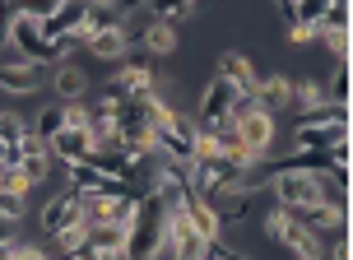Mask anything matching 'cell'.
<instances>
[{
  "mask_svg": "<svg viewBox=\"0 0 353 260\" xmlns=\"http://www.w3.org/2000/svg\"><path fill=\"white\" fill-rule=\"evenodd\" d=\"M65 126V103H47L42 112H37V121H33V135H42V139H52L56 130Z\"/></svg>",
  "mask_w": 353,
  "mask_h": 260,
  "instance_id": "cell-25",
  "label": "cell"
},
{
  "mask_svg": "<svg viewBox=\"0 0 353 260\" xmlns=\"http://www.w3.org/2000/svg\"><path fill=\"white\" fill-rule=\"evenodd\" d=\"M107 88H112V93H154V56H149V52L130 56Z\"/></svg>",
  "mask_w": 353,
  "mask_h": 260,
  "instance_id": "cell-12",
  "label": "cell"
},
{
  "mask_svg": "<svg viewBox=\"0 0 353 260\" xmlns=\"http://www.w3.org/2000/svg\"><path fill=\"white\" fill-rule=\"evenodd\" d=\"M316 37H321L316 23H298V19H293V28H288V42H293V47H307V42H316Z\"/></svg>",
  "mask_w": 353,
  "mask_h": 260,
  "instance_id": "cell-33",
  "label": "cell"
},
{
  "mask_svg": "<svg viewBox=\"0 0 353 260\" xmlns=\"http://www.w3.org/2000/svg\"><path fill=\"white\" fill-rule=\"evenodd\" d=\"M265 232H270V242L274 246H288L298 260H321V251H325V242H321L312 228L302 223L298 214H288V209H270V219H265Z\"/></svg>",
  "mask_w": 353,
  "mask_h": 260,
  "instance_id": "cell-2",
  "label": "cell"
},
{
  "mask_svg": "<svg viewBox=\"0 0 353 260\" xmlns=\"http://www.w3.org/2000/svg\"><path fill=\"white\" fill-rule=\"evenodd\" d=\"M0 191H10V195H23L28 200V191H33V181L19 172V168H0Z\"/></svg>",
  "mask_w": 353,
  "mask_h": 260,
  "instance_id": "cell-29",
  "label": "cell"
},
{
  "mask_svg": "<svg viewBox=\"0 0 353 260\" xmlns=\"http://www.w3.org/2000/svg\"><path fill=\"white\" fill-rule=\"evenodd\" d=\"M144 52H149V56H172L176 52V28L154 19V23H149V33H144Z\"/></svg>",
  "mask_w": 353,
  "mask_h": 260,
  "instance_id": "cell-21",
  "label": "cell"
},
{
  "mask_svg": "<svg viewBox=\"0 0 353 260\" xmlns=\"http://www.w3.org/2000/svg\"><path fill=\"white\" fill-rule=\"evenodd\" d=\"M144 10L149 19H159V23H181V19H191V0H144Z\"/></svg>",
  "mask_w": 353,
  "mask_h": 260,
  "instance_id": "cell-22",
  "label": "cell"
},
{
  "mask_svg": "<svg viewBox=\"0 0 353 260\" xmlns=\"http://www.w3.org/2000/svg\"><path fill=\"white\" fill-rule=\"evenodd\" d=\"M293 103V79H283V74H270V79H261L256 84V107L261 112H279V107H288Z\"/></svg>",
  "mask_w": 353,
  "mask_h": 260,
  "instance_id": "cell-16",
  "label": "cell"
},
{
  "mask_svg": "<svg viewBox=\"0 0 353 260\" xmlns=\"http://www.w3.org/2000/svg\"><path fill=\"white\" fill-rule=\"evenodd\" d=\"M84 52H88V56H98V61H121V56L130 52V42H125L121 28H103V33H88Z\"/></svg>",
  "mask_w": 353,
  "mask_h": 260,
  "instance_id": "cell-17",
  "label": "cell"
},
{
  "mask_svg": "<svg viewBox=\"0 0 353 260\" xmlns=\"http://www.w3.org/2000/svg\"><path fill=\"white\" fill-rule=\"evenodd\" d=\"M65 126H88V107H84V98H79V103H65Z\"/></svg>",
  "mask_w": 353,
  "mask_h": 260,
  "instance_id": "cell-34",
  "label": "cell"
},
{
  "mask_svg": "<svg viewBox=\"0 0 353 260\" xmlns=\"http://www.w3.org/2000/svg\"><path fill=\"white\" fill-rule=\"evenodd\" d=\"M325 10H330V0H293V19L298 23H321Z\"/></svg>",
  "mask_w": 353,
  "mask_h": 260,
  "instance_id": "cell-30",
  "label": "cell"
},
{
  "mask_svg": "<svg viewBox=\"0 0 353 260\" xmlns=\"http://www.w3.org/2000/svg\"><path fill=\"white\" fill-rule=\"evenodd\" d=\"M349 135V121H339V126H298L293 130V144L298 149H330L335 139Z\"/></svg>",
  "mask_w": 353,
  "mask_h": 260,
  "instance_id": "cell-18",
  "label": "cell"
},
{
  "mask_svg": "<svg viewBox=\"0 0 353 260\" xmlns=\"http://www.w3.org/2000/svg\"><path fill=\"white\" fill-rule=\"evenodd\" d=\"M210 260H219V256H210Z\"/></svg>",
  "mask_w": 353,
  "mask_h": 260,
  "instance_id": "cell-39",
  "label": "cell"
},
{
  "mask_svg": "<svg viewBox=\"0 0 353 260\" xmlns=\"http://www.w3.org/2000/svg\"><path fill=\"white\" fill-rule=\"evenodd\" d=\"M88 251H125V228L121 223H93L88 228Z\"/></svg>",
  "mask_w": 353,
  "mask_h": 260,
  "instance_id": "cell-20",
  "label": "cell"
},
{
  "mask_svg": "<svg viewBox=\"0 0 353 260\" xmlns=\"http://www.w3.org/2000/svg\"><path fill=\"white\" fill-rule=\"evenodd\" d=\"M181 219L205 237V242H223V219L214 214V205L210 200H200V195H191L186 205H181Z\"/></svg>",
  "mask_w": 353,
  "mask_h": 260,
  "instance_id": "cell-13",
  "label": "cell"
},
{
  "mask_svg": "<svg viewBox=\"0 0 353 260\" xmlns=\"http://www.w3.org/2000/svg\"><path fill=\"white\" fill-rule=\"evenodd\" d=\"M325 103H344L349 107V61H339L335 79H330V88H325Z\"/></svg>",
  "mask_w": 353,
  "mask_h": 260,
  "instance_id": "cell-28",
  "label": "cell"
},
{
  "mask_svg": "<svg viewBox=\"0 0 353 260\" xmlns=\"http://www.w3.org/2000/svg\"><path fill=\"white\" fill-rule=\"evenodd\" d=\"M232 177H237V163H228L223 154L195 158V163H191V195L214 200L219 191H228V186H232Z\"/></svg>",
  "mask_w": 353,
  "mask_h": 260,
  "instance_id": "cell-5",
  "label": "cell"
},
{
  "mask_svg": "<svg viewBox=\"0 0 353 260\" xmlns=\"http://www.w3.org/2000/svg\"><path fill=\"white\" fill-rule=\"evenodd\" d=\"M5 237H14V232H10V223H5V219H0V242H5Z\"/></svg>",
  "mask_w": 353,
  "mask_h": 260,
  "instance_id": "cell-38",
  "label": "cell"
},
{
  "mask_svg": "<svg viewBox=\"0 0 353 260\" xmlns=\"http://www.w3.org/2000/svg\"><path fill=\"white\" fill-rule=\"evenodd\" d=\"M47 84V66H33V61H0V93L10 98H28Z\"/></svg>",
  "mask_w": 353,
  "mask_h": 260,
  "instance_id": "cell-6",
  "label": "cell"
},
{
  "mask_svg": "<svg viewBox=\"0 0 353 260\" xmlns=\"http://www.w3.org/2000/svg\"><path fill=\"white\" fill-rule=\"evenodd\" d=\"M302 223L312 228V232H335V228H344V219H349V209L339 205V200H321V205H312V209H302L298 214Z\"/></svg>",
  "mask_w": 353,
  "mask_h": 260,
  "instance_id": "cell-15",
  "label": "cell"
},
{
  "mask_svg": "<svg viewBox=\"0 0 353 260\" xmlns=\"http://www.w3.org/2000/svg\"><path fill=\"white\" fill-rule=\"evenodd\" d=\"M56 5H61V0H5L10 19H37V23L47 14H56Z\"/></svg>",
  "mask_w": 353,
  "mask_h": 260,
  "instance_id": "cell-23",
  "label": "cell"
},
{
  "mask_svg": "<svg viewBox=\"0 0 353 260\" xmlns=\"http://www.w3.org/2000/svg\"><path fill=\"white\" fill-rule=\"evenodd\" d=\"M154 154H163L168 163H191L195 158V117L176 112L168 126L154 130Z\"/></svg>",
  "mask_w": 353,
  "mask_h": 260,
  "instance_id": "cell-4",
  "label": "cell"
},
{
  "mask_svg": "<svg viewBox=\"0 0 353 260\" xmlns=\"http://www.w3.org/2000/svg\"><path fill=\"white\" fill-rule=\"evenodd\" d=\"M84 19H88V0H61V5H56V14H47L37 28H42L47 42H56V37H65V33H79V28H84Z\"/></svg>",
  "mask_w": 353,
  "mask_h": 260,
  "instance_id": "cell-11",
  "label": "cell"
},
{
  "mask_svg": "<svg viewBox=\"0 0 353 260\" xmlns=\"http://www.w3.org/2000/svg\"><path fill=\"white\" fill-rule=\"evenodd\" d=\"M232 98H237V88H232L228 79H219V74H214L210 84H205V93H200V112H195V126H219V121H228Z\"/></svg>",
  "mask_w": 353,
  "mask_h": 260,
  "instance_id": "cell-9",
  "label": "cell"
},
{
  "mask_svg": "<svg viewBox=\"0 0 353 260\" xmlns=\"http://www.w3.org/2000/svg\"><path fill=\"white\" fill-rule=\"evenodd\" d=\"M47 154H52L56 163H88V158H93L88 126H61V130L47 139Z\"/></svg>",
  "mask_w": 353,
  "mask_h": 260,
  "instance_id": "cell-7",
  "label": "cell"
},
{
  "mask_svg": "<svg viewBox=\"0 0 353 260\" xmlns=\"http://www.w3.org/2000/svg\"><path fill=\"white\" fill-rule=\"evenodd\" d=\"M84 223V205H79V195L65 191V195H52L47 205H42V232L56 237V232H65V228H79Z\"/></svg>",
  "mask_w": 353,
  "mask_h": 260,
  "instance_id": "cell-10",
  "label": "cell"
},
{
  "mask_svg": "<svg viewBox=\"0 0 353 260\" xmlns=\"http://www.w3.org/2000/svg\"><path fill=\"white\" fill-rule=\"evenodd\" d=\"M28 130H33V126L23 121L19 112H0V139H5V144H19V139L28 135Z\"/></svg>",
  "mask_w": 353,
  "mask_h": 260,
  "instance_id": "cell-27",
  "label": "cell"
},
{
  "mask_svg": "<svg viewBox=\"0 0 353 260\" xmlns=\"http://www.w3.org/2000/svg\"><path fill=\"white\" fill-rule=\"evenodd\" d=\"M219 79H228L237 93H256V84H261V74H256V66H251V56H242V52H223V56H219Z\"/></svg>",
  "mask_w": 353,
  "mask_h": 260,
  "instance_id": "cell-14",
  "label": "cell"
},
{
  "mask_svg": "<svg viewBox=\"0 0 353 260\" xmlns=\"http://www.w3.org/2000/svg\"><path fill=\"white\" fill-rule=\"evenodd\" d=\"M10 260H52V256H47L42 246H23V242H19V246H14V256H10Z\"/></svg>",
  "mask_w": 353,
  "mask_h": 260,
  "instance_id": "cell-35",
  "label": "cell"
},
{
  "mask_svg": "<svg viewBox=\"0 0 353 260\" xmlns=\"http://www.w3.org/2000/svg\"><path fill=\"white\" fill-rule=\"evenodd\" d=\"M265 191L274 195L279 209H288V214H302V209H312V205L325 200V191H321V172H274Z\"/></svg>",
  "mask_w": 353,
  "mask_h": 260,
  "instance_id": "cell-3",
  "label": "cell"
},
{
  "mask_svg": "<svg viewBox=\"0 0 353 260\" xmlns=\"http://www.w3.org/2000/svg\"><path fill=\"white\" fill-rule=\"evenodd\" d=\"M237 135H242V149H247V158H265L270 154V144H274V117L270 112H247V117H237Z\"/></svg>",
  "mask_w": 353,
  "mask_h": 260,
  "instance_id": "cell-8",
  "label": "cell"
},
{
  "mask_svg": "<svg viewBox=\"0 0 353 260\" xmlns=\"http://www.w3.org/2000/svg\"><path fill=\"white\" fill-rule=\"evenodd\" d=\"M330 256H335V260H349V242L339 237V242H335V251H330Z\"/></svg>",
  "mask_w": 353,
  "mask_h": 260,
  "instance_id": "cell-37",
  "label": "cell"
},
{
  "mask_svg": "<svg viewBox=\"0 0 353 260\" xmlns=\"http://www.w3.org/2000/svg\"><path fill=\"white\" fill-rule=\"evenodd\" d=\"M0 219H5V223H19V219H23V195L0 191Z\"/></svg>",
  "mask_w": 353,
  "mask_h": 260,
  "instance_id": "cell-32",
  "label": "cell"
},
{
  "mask_svg": "<svg viewBox=\"0 0 353 260\" xmlns=\"http://www.w3.org/2000/svg\"><path fill=\"white\" fill-rule=\"evenodd\" d=\"M52 88L61 93V103H79L88 93V74L79 66H56L52 70Z\"/></svg>",
  "mask_w": 353,
  "mask_h": 260,
  "instance_id": "cell-19",
  "label": "cell"
},
{
  "mask_svg": "<svg viewBox=\"0 0 353 260\" xmlns=\"http://www.w3.org/2000/svg\"><path fill=\"white\" fill-rule=\"evenodd\" d=\"M316 42H330V52H335L339 61H349V28H321Z\"/></svg>",
  "mask_w": 353,
  "mask_h": 260,
  "instance_id": "cell-31",
  "label": "cell"
},
{
  "mask_svg": "<svg viewBox=\"0 0 353 260\" xmlns=\"http://www.w3.org/2000/svg\"><path fill=\"white\" fill-rule=\"evenodd\" d=\"M168 251V209L154 195L135 200V219L125 223V260H159Z\"/></svg>",
  "mask_w": 353,
  "mask_h": 260,
  "instance_id": "cell-1",
  "label": "cell"
},
{
  "mask_svg": "<svg viewBox=\"0 0 353 260\" xmlns=\"http://www.w3.org/2000/svg\"><path fill=\"white\" fill-rule=\"evenodd\" d=\"M52 242H56V256H61V260H74L88 246V228L84 223H79V228H65V232H56Z\"/></svg>",
  "mask_w": 353,
  "mask_h": 260,
  "instance_id": "cell-24",
  "label": "cell"
},
{
  "mask_svg": "<svg viewBox=\"0 0 353 260\" xmlns=\"http://www.w3.org/2000/svg\"><path fill=\"white\" fill-rule=\"evenodd\" d=\"M293 103L307 107V112H312V107H321V103H325V88H321V79H302V84H293Z\"/></svg>",
  "mask_w": 353,
  "mask_h": 260,
  "instance_id": "cell-26",
  "label": "cell"
},
{
  "mask_svg": "<svg viewBox=\"0 0 353 260\" xmlns=\"http://www.w3.org/2000/svg\"><path fill=\"white\" fill-rule=\"evenodd\" d=\"M14 246H19L14 237H5V242H0V260H10V256H14Z\"/></svg>",
  "mask_w": 353,
  "mask_h": 260,
  "instance_id": "cell-36",
  "label": "cell"
}]
</instances>
